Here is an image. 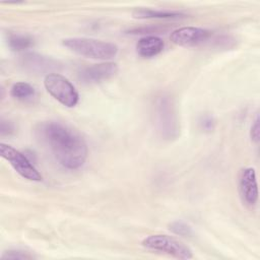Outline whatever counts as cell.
<instances>
[{"instance_id": "cell-13", "label": "cell", "mask_w": 260, "mask_h": 260, "mask_svg": "<svg viewBox=\"0 0 260 260\" xmlns=\"http://www.w3.org/2000/svg\"><path fill=\"white\" fill-rule=\"evenodd\" d=\"M8 45L13 51H23L34 45V39L27 35L10 34L7 38Z\"/></svg>"}, {"instance_id": "cell-19", "label": "cell", "mask_w": 260, "mask_h": 260, "mask_svg": "<svg viewBox=\"0 0 260 260\" xmlns=\"http://www.w3.org/2000/svg\"><path fill=\"white\" fill-rule=\"evenodd\" d=\"M250 136L252 141L254 142H258L259 141V137H260V126H259V117L258 115L256 116L252 126H251V131H250Z\"/></svg>"}, {"instance_id": "cell-4", "label": "cell", "mask_w": 260, "mask_h": 260, "mask_svg": "<svg viewBox=\"0 0 260 260\" xmlns=\"http://www.w3.org/2000/svg\"><path fill=\"white\" fill-rule=\"evenodd\" d=\"M44 85L47 91L59 103L67 108L77 105L79 95L74 85L63 75L51 73L45 76Z\"/></svg>"}, {"instance_id": "cell-18", "label": "cell", "mask_w": 260, "mask_h": 260, "mask_svg": "<svg viewBox=\"0 0 260 260\" xmlns=\"http://www.w3.org/2000/svg\"><path fill=\"white\" fill-rule=\"evenodd\" d=\"M14 131H15V128H14L13 123L2 118L1 122H0V135L1 136H9V135L13 134Z\"/></svg>"}, {"instance_id": "cell-12", "label": "cell", "mask_w": 260, "mask_h": 260, "mask_svg": "<svg viewBox=\"0 0 260 260\" xmlns=\"http://www.w3.org/2000/svg\"><path fill=\"white\" fill-rule=\"evenodd\" d=\"M133 16L135 18L145 19V18H158V19H169V18H180L185 16L183 12L174 10H154L148 8H140L133 11Z\"/></svg>"}, {"instance_id": "cell-16", "label": "cell", "mask_w": 260, "mask_h": 260, "mask_svg": "<svg viewBox=\"0 0 260 260\" xmlns=\"http://www.w3.org/2000/svg\"><path fill=\"white\" fill-rule=\"evenodd\" d=\"M35 256L30 254L29 252L22 251V250H9L6 251L2 256L1 259L3 260H15V259H20V260H26V259H34Z\"/></svg>"}, {"instance_id": "cell-9", "label": "cell", "mask_w": 260, "mask_h": 260, "mask_svg": "<svg viewBox=\"0 0 260 260\" xmlns=\"http://www.w3.org/2000/svg\"><path fill=\"white\" fill-rule=\"evenodd\" d=\"M118 72V65L114 62H103L93 64L82 69L79 78L83 83H99L110 79Z\"/></svg>"}, {"instance_id": "cell-2", "label": "cell", "mask_w": 260, "mask_h": 260, "mask_svg": "<svg viewBox=\"0 0 260 260\" xmlns=\"http://www.w3.org/2000/svg\"><path fill=\"white\" fill-rule=\"evenodd\" d=\"M154 124L159 136L166 140L176 139L179 135V122L173 99L169 94L155 98L153 105Z\"/></svg>"}, {"instance_id": "cell-14", "label": "cell", "mask_w": 260, "mask_h": 260, "mask_svg": "<svg viewBox=\"0 0 260 260\" xmlns=\"http://www.w3.org/2000/svg\"><path fill=\"white\" fill-rule=\"evenodd\" d=\"M36 93L34 86L26 82H16L12 85L10 89V95L16 100L24 101L32 98Z\"/></svg>"}, {"instance_id": "cell-3", "label": "cell", "mask_w": 260, "mask_h": 260, "mask_svg": "<svg viewBox=\"0 0 260 260\" xmlns=\"http://www.w3.org/2000/svg\"><path fill=\"white\" fill-rule=\"evenodd\" d=\"M63 46L70 51L87 58L108 60L118 54V46L91 38H67L62 41Z\"/></svg>"}, {"instance_id": "cell-17", "label": "cell", "mask_w": 260, "mask_h": 260, "mask_svg": "<svg viewBox=\"0 0 260 260\" xmlns=\"http://www.w3.org/2000/svg\"><path fill=\"white\" fill-rule=\"evenodd\" d=\"M200 128L204 132H211L214 130L215 127V121L212 116L210 115H203L199 120Z\"/></svg>"}, {"instance_id": "cell-1", "label": "cell", "mask_w": 260, "mask_h": 260, "mask_svg": "<svg viewBox=\"0 0 260 260\" xmlns=\"http://www.w3.org/2000/svg\"><path fill=\"white\" fill-rule=\"evenodd\" d=\"M38 139L64 168L76 170L87 158V144L72 128L56 121L40 123L36 128Z\"/></svg>"}, {"instance_id": "cell-5", "label": "cell", "mask_w": 260, "mask_h": 260, "mask_svg": "<svg viewBox=\"0 0 260 260\" xmlns=\"http://www.w3.org/2000/svg\"><path fill=\"white\" fill-rule=\"evenodd\" d=\"M142 246L148 250L159 251L179 259L193 257L192 250L183 242L168 235H151L142 241Z\"/></svg>"}, {"instance_id": "cell-6", "label": "cell", "mask_w": 260, "mask_h": 260, "mask_svg": "<svg viewBox=\"0 0 260 260\" xmlns=\"http://www.w3.org/2000/svg\"><path fill=\"white\" fill-rule=\"evenodd\" d=\"M0 154L5 158L14 171L19 174L21 177L29 180L40 182L42 181V175L30 162V160L19 150L13 148L10 145L1 143L0 144Z\"/></svg>"}, {"instance_id": "cell-15", "label": "cell", "mask_w": 260, "mask_h": 260, "mask_svg": "<svg viewBox=\"0 0 260 260\" xmlns=\"http://www.w3.org/2000/svg\"><path fill=\"white\" fill-rule=\"evenodd\" d=\"M169 230L182 237H190L192 235V229L189 224L182 220H174L169 224Z\"/></svg>"}, {"instance_id": "cell-8", "label": "cell", "mask_w": 260, "mask_h": 260, "mask_svg": "<svg viewBox=\"0 0 260 260\" xmlns=\"http://www.w3.org/2000/svg\"><path fill=\"white\" fill-rule=\"evenodd\" d=\"M211 31L195 26H184L175 29L171 34V41L181 47H193L198 46L209 39Z\"/></svg>"}, {"instance_id": "cell-10", "label": "cell", "mask_w": 260, "mask_h": 260, "mask_svg": "<svg viewBox=\"0 0 260 260\" xmlns=\"http://www.w3.org/2000/svg\"><path fill=\"white\" fill-rule=\"evenodd\" d=\"M239 190L243 201L253 206L258 200V185L256 180V173L253 168H246L242 170L239 177Z\"/></svg>"}, {"instance_id": "cell-7", "label": "cell", "mask_w": 260, "mask_h": 260, "mask_svg": "<svg viewBox=\"0 0 260 260\" xmlns=\"http://www.w3.org/2000/svg\"><path fill=\"white\" fill-rule=\"evenodd\" d=\"M21 66L28 72L32 73H56L54 71L59 70L62 67V64L50 57L45 56L39 53H26L20 58Z\"/></svg>"}, {"instance_id": "cell-11", "label": "cell", "mask_w": 260, "mask_h": 260, "mask_svg": "<svg viewBox=\"0 0 260 260\" xmlns=\"http://www.w3.org/2000/svg\"><path fill=\"white\" fill-rule=\"evenodd\" d=\"M164 41L156 36H145L141 38L137 45V53L144 58H151L158 55L164 49Z\"/></svg>"}]
</instances>
